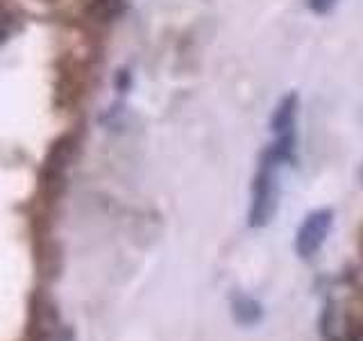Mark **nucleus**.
<instances>
[{
  "label": "nucleus",
  "mask_w": 363,
  "mask_h": 341,
  "mask_svg": "<svg viewBox=\"0 0 363 341\" xmlns=\"http://www.w3.org/2000/svg\"><path fill=\"white\" fill-rule=\"evenodd\" d=\"M277 212V191H275V178H272V164L261 162V168L255 178L252 187V207H250V225L264 227Z\"/></svg>",
  "instance_id": "f257e3e1"
},
{
  "label": "nucleus",
  "mask_w": 363,
  "mask_h": 341,
  "mask_svg": "<svg viewBox=\"0 0 363 341\" xmlns=\"http://www.w3.org/2000/svg\"><path fill=\"white\" fill-rule=\"evenodd\" d=\"M55 341H73V330L71 328H60V330H57Z\"/></svg>",
  "instance_id": "6e6552de"
},
{
  "label": "nucleus",
  "mask_w": 363,
  "mask_h": 341,
  "mask_svg": "<svg viewBox=\"0 0 363 341\" xmlns=\"http://www.w3.org/2000/svg\"><path fill=\"white\" fill-rule=\"evenodd\" d=\"M347 341H363V332H354V335H352Z\"/></svg>",
  "instance_id": "1a4fd4ad"
},
{
  "label": "nucleus",
  "mask_w": 363,
  "mask_h": 341,
  "mask_svg": "<svg viewBox=\"0 0 363 341\" xmlns=\"http://www.w3.org/2000/svg\"><path fill=\"white\" fill-rule=\"evenodd\" d=\"M232 314H234L238 325L250 328V325H257L261 321L264 310H261V305L255 298H250V296H245V293H236L234 301H232Z\"/></svg>",
  "instance_id": "20e7f679"
},
{
  "label": "nucleus",
  "mask_w": 363,
  "mask_h": 341,
  "mask_svg": "<svg viewBox=\"0 0 363 341\" xmlns=\"http://www.w3.org/2000/svg\"><path fill=\"white\" fill-rule=\"evenodd\" d=\"M332 219H334V214L329 210H318L306 216L298 230V237H295V250H298L300 257L304 259L313 257L318 250H320V246L327 239L329 227H332Z\"/></svg>",
  "instance_id": "f03ea898"
},
{
  "label": "nucleus",
  "mask_w": 363,
  "mask_h": 341,
  "mask_svg": "<svg viewBox=\"0 0 363 341\" xmlns=\"http://www.w3.org/2000/svg\"><path fill=\"white\" fill-rule=\"evenodd\" d=\"M73 139L71 136H64V139H60L55 146H52V151L48 155V159H45V168H43V178L45 182H60L62 175H64V170L68 168V164H71V157H73Z\"/></svg>",
  "instance_id": "7ed1b4c3"
},
{
  "label": "nucleus",
  "mask_w": 363,
  "mask_h": 341,
  "mask_svg": "<svg viewBox=\"0 0 363 341\" xmlns=\"http://www.w3.org/2000/svg\"><path fill=\"white\" fill-rule=\"evenodd\" d=\"M336 0H309V7L313 11H318V14H325V11H329L334 7Z\"/></svg>",
  "instance_id": "0eeeda50"
},
{
  "label": "nucleus",
  "mask_w": 363,
  "mask_h": 341,
  "mask_svg": "<svg viewBox=\"0 0 363 341\" xmlns=\"http://www.w3.org/2000/svg\"><path fill=\"white\" fill-rule=\"evenodd\" d=\"M123 11V0H94L91 3V14L98 21H111Z\"/></svg>",
  "instance_id": "423d86ee"
},
{
  "label": "nucleus",
  "mask_w": 363,
  "mask_h": 341,
  "mask_svg": "<svg viewBox=\"0 0 363 341\" xmlns=\"http://www.w3.org/2000/svg\"><path fill=\"white\" fill-rule=\"evenodd\" d=\"M295 107H298V98H295L293 94L284 98L275 114H272V132H275L277 136H289L293 134V119H295Z\"/></svg>",
  "instance_id": "39448f33"
}]
</instances>
